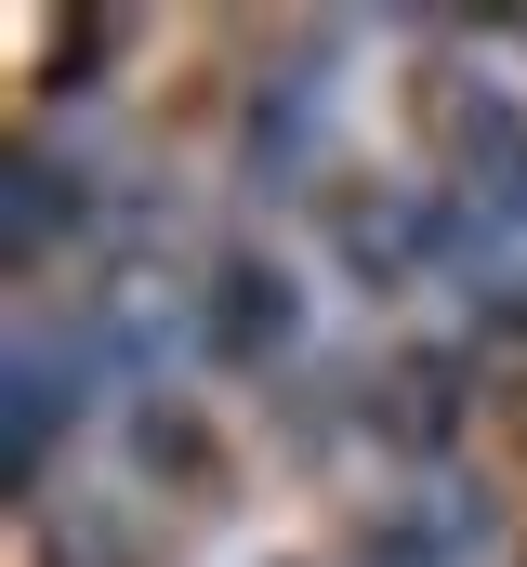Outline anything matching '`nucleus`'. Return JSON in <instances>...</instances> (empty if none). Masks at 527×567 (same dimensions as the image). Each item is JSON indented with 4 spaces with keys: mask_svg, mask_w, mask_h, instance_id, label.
Listing matches in <instances>:
<instances>
[{
    "mask_svg": "<svg viewBox=\"0 0 527 567\" xmlns=\"http://www.w3.org/2000/svg\"><path fill=\"white\" fill-rule=\"evenodd\" d=\"M290 330H303L290 265H277V251H211V278H198V343H211L225 370H277Z\"/></svg>",
    "mask_w": 527,
    "mask_h": 567,
    "instance_id": "f257e3e1",
    "label": "nucleus"
},
{
    "mask_svg": "<svg viewBox=\"0 0 527 567\" xmlns=\"http://www.w3.org/2000/svg\"><path fill=\"white\" fill-rule=\"evenodd\" d=\"M80 212H93L80 172H66L53 145H13V172H0V251H13V265H53V238H66Z\"/></svg>",
    "mask_w": 527,
    "mask_h": 567,
    "instance_id": "f03ea898",
    "label": "nucleus"
},
{
    "mask_svg": "<svg viewBox=\"0 0 527 567\" xmlns=\"http://www.w3.org/2000/svg\"><path fill=\"white\" fill-rule=\"evenodd\" d=\"M317 120H330V80H264L251 93V133H238V172L251 185H303V158H317Z\"/></svg>",
    "mask_w": 527,
    "mask_h": 567,
    "instance_id": "7ed1b4c3",
    "label": "nucleus"
},
{
    "mask_svg": "<svg viewBox=\"0 0 527 567\" xmlns=\"http://www.w3.org/2000/svg\"><path fill=\"white\" fill-rule=\"evenodd\" d=\"M66 423H80V370H66L53 343H27V357H13V488H40V475H53Z\"/></svg>",
    "mask_w": 527,
    "mask_h": 567,
    "instance_id": "20e7f679",
    "label": "nucleus"
}]
</instances>
